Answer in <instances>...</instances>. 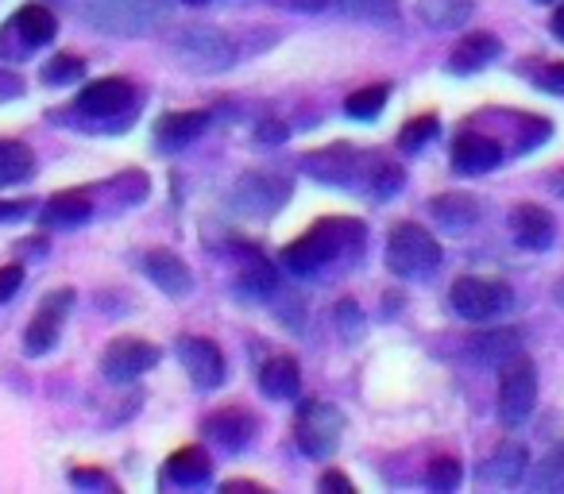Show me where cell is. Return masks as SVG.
<instances>
[{"mask_svg":"<svg viewBox=\"0 0 564 494\" xmlns=\"http://www.w3.org/2000/svg\"><path fill=\"white\" fill-rule=\"evenodd\" d=\"M70 309H74V290H70V286H58V290H51L47 298L40 301V309H35L32 325H28L24 352L28 355L55 352V344H58V337H63V325H66V317H70Z\"/></svg>","mask_w":564,"mask_h":494,"instance_id":"ba28073f","label":"cell"},{"mask_svg":"<svg viewBox=\"0 0 564 494\" xmlns=\"http://www.w3.org/2000/svg\"><path fill=\"white\" fill-rule=\"evenodd\" d=\"M360 163H364V155L352 143H333V147L310 151V155L302 158V171L314 182H322V186H348V182L360 178Z\"/></svg>","mask_w":564,"mask_h":494,"instance_id":"8fae6325","label":"cell"},{"mask_svg":"<svg viewBox=\"0 0 564 494\" xmlns=\"http://www.w3.org/2000/svg\"><path fill=\"white\" fill-rule=\"evenodd\" d=\"M437 132H441L437 117H417V120H410V124L399 132V147L402 151H417V147H425V143H430Z\"/></svg>","mask_w":564,"mask_h":494,"instance_id":"e575fe53","label":"cell"},{"mask_svg":"<svg viewBox=\"0 0 564 494\" xmlns=\"http://www.w3.org/2000/svg\"><path fill=\"white\" fill-rule=\"evenodd\" d=\"M522 352V332L518 329H491V332H479V337H468V363L484 371H495V367H507L514 355Z\"/></svg>","mask_w":564,"mask_h":494,"instance_id":"2e32d148","label":"cell"},{"mask_svg":"<svg viewBox=\"0 0 564 494\" xmlns=\"http://www.w3.org/2000/svg\"><path fill=\"white\" fill-rule=\"evenodd\" d=\"M174 352H178V363L186 367L189 383H194L197 391H217V386L225 383V355H220V348L213 344V340L178 337Z\"/></svg>","mask_w":564,"mask_h":494,"instance_id":"30bf717a","label":"cell"},{"mask_svg":"<svg viewBox=\"0 0 564 494\" xmlns=\"http://www.w3.org/2000/svg\"><path fill=\"white\" fill-rule=\"evenodd\" d=\"M464 479V468L456 455H437V460L430 463V471H425V486L430 491H456Z\"/></svg>","mask_w":564,"mask_h":494,"instance_id":"d6a6232c","label":"cell"},{"mask_svg":"<svg viewBox=\"0 0 564 494\" xmlns=\"http://www.w3.org/2000/svg\"><path fill=\"white\" fill-rule=\"evenodd\" d=\"M387 267L399 278H425L441 267V248L422 224L402 220L387 235Z\"/></svg>","mask_w":564,"mask_h":494,"instance_id":"3957f363","label":"cell"},{"mask_svg":"<svg viewBox=\"0 0 564 494\" xmlns=\"http://www.w3.org/2000/svg\"><path fill=\"white\" fill-rule=\"evenodd\" d=\"M82 78H86V63L74 55H58L43 66V81H47V86H70V81H82Z\"/></svg>","mask_w":564,"mask_h":494,"instance_id":"836d02e7","label":"cell"},{"mask_svg":"<svg viewBox=\"0 0 564 494\" xmlns=\"http://www.w3.org/2000/svg\"><path fill=\"white\" fill-rule=\"evenodd\" d=\"M159 363V348L148 344L143 337H120L105 348L101 355V375L109 383L124 386V383H135L143 371H151Z\"/></svg>","mask_w":564,"mask_h":494,"instance_id":"9c48e42d","label":"cell"},{"mask_svg":"<svg viewBox=\"0 0 564 494\" xmlns=\"http://www.w3.org/2000/svg\"><path fill=\"white\" fill-rule=\"evenodd\" d=\"M345 17L364 24H394L399 20V0H340Z\"/></svg>","mask_w":564,"mask_h":494,"instance_id":"f546056e","label":"cell"},{"mask_svg":"<svg viewBox=\"0 0 564 494\" xmlns=\"http://www.w3.org/2000/svg\"><path fill=\"white\" fill-rule=\"evenodd\" d=\"M279 9H291V12H322L329 0H274Z\"/></svg>","mask_w":564,"mask_h":494,"instance_id":"b9f144b4","label":"cell"},{"mask_svg":"<svg viewBox=\"0 0 564 494\" xmlns=\"http://www.w3.org/2000/svg\"><path fill=\"white\" fill-rule=\"evenodd\" d=\"M387 97H391L387 86H364V89H356V94H348L345 112L356 120H376L379 112L387 109Z\"/></svg>","mask_w":564,"mask_h":494,"instance_id":"4dcf8cb0","label":"cell"},{"mask_svg":"<svg viewBox=\"0 0 564 494\" xmlns=\"http://www.w3.org/2000/svg\"><path fill=\"white\" fill-rule=\"evenodd\" d=\"M337 329L345 332V340H352V344L364 337V314L356 301H340L337 306Z\"/></svg>","mask_w":564,"mask_h":494,"instance_id":"8d00e7d4","label":"cell"},{"mask_svg":"<svg viewBox=\"0 0 564 494\" xmlns=\"http://www.w3.org/2000/svg\"><path fill=\"white\" fill-rule=\"evenodd\" d=\"M74 483L78 486H101V483H109V479H105L101 471H74Z\"/></svg>","mask_w":564,"mask_h":494,"instance_id":"ee69618b","label":"cell"},{"mask_svg":"<svg viewBox=\"0 0 564 494\" xmlns=\"http://www.w3.org/2000/svg\"><path fill=\"white\" fill-rule=\"evenodd\" d=\"M209 471H213L209 452H205V448H197V444L178 448V452H174L171 460H166V475H171L178 486H202V483H209Z\"/></svg>","mask_w":564,"mask_h":494,"instance_id":"4316f807","label":"cell"},{"mask_svg":"<svg viewBox=\"0 0 564 494\" xmlns=\"http://www.w3.org/2000/svg\"><path fill=\"white\" fill-rule=\"evenodd\" d=\"M291 186L271 174H243L240 186H236V209L251 212V217H271L286 205Z\"/></svg>","mask_w":564,"mask_h":494,"instance_id":"4fadbf2b","label":"cell"},{"mask_svg":"<svg viewBox=\"0 0 564 494\" xmlns=\"http://www.w3.org/2000/svg\"><path fill=\"white\" fill-rule=\"evenodd\" d=\"M12 32H17V40L24 43L28 51L32 47H47L51 40L58 35V20L51 9H43V4H24V9L12 17Z\"/></svg>","mask_w":564,"mask_h":494,"instance_id":"603a6c76","label":"cell"},{"mask_svg":"<svg viewBox=\"0 0 564 494\" xmlns=\"http://www.w3.org/2000/svg\"><path fill=\"white\" fill-rule=\"evenodd\" d=\"M502 163V147L499 140L484 132H460L453 143V171L464 174V178H476V174H487Z\"/></svg>","mask_w":564,"mask_h":494,"instance_id":"5bb4252c","label":"cell"},{"mask_svg":"<svg viewBox=\"0 0 564 494\" xmlns=\"http://www.w3.org/2000/svg\"><path fill=\"white\" fill-rule=\"evenodd\" d=\"M186 4H205V0H186Z\"/></svg>","mask_w":564,"mask_h":494,"instance_id":"bcb514c9","label":"cell"},{"mask_svg":"<svg viewBox=\"0 0 564 494\" xmlns=\"http://www.w3.org/2000/svg\"><path fill=\"white\" fill-rule=\"evenodd\" d=\"M274 290H279V271L259 252H251V260L243 263V271H240V294H248V298H267V294H274Z\"/></svg>","mask_w":564,"mask_h":494,"instance_id":"83f0119b","label":"cell"},{"mask_svg":"<svg viewBox=\"0 0 564 494\" xmlns=\"http://www.w3.org/2000/svg\"><path fill=\"white\" fill-rule=\"evenodd\" d=\"M322 491L352 494V479H348L345 471H325V475H322Z\"/></svg>","mask_w":564,"mask_h":494,"instance_id":"60d3db41","label":"cell"},{"mask_svg":"<svg viewBox=\"0 0 564 494\" xmlns=\"http://www.w3.org/2000/svg\"><path fill=\"white\" fill-rule=\"evenodd\" d=\"M533 78L545 94H564V63H545Z\"/></svg>","mask_w":564,"mask_h":494,"instance_id":"74e56055","label":"cell"},{"mask_svg":"<svg viewBox=\"0 0 564 494\" xmlns=\"http://www.w3.org/2000/svg\"><path fill=\"white\" fill-rule=\"evenodd\" d=\"M28 212H35V201H28V197H20V201H0V224L24 220Z\"/></svg>","mask_w":564,"mask_h":494,"instance_id":"ab89813d","label":"cell"},{"mask_svg":"<svg viewBox=\"0 0 564 494\" xmlns=\"http://www.w3.org/2000/svg\"><path fill=\"white\" fill-rule=\"evenodd\" d=\"M345 432V414L329 402H302L299 417H294V440L306 455L314 460H329L340 444Z\"/></svg>","mask_w":564,"mask_h":494,"instance_id":"5b68a950","label":"cell"},{"mask_svg":"<svg viewBox=\"0 0 564 494\" xmlns=\"http://www.w3.org/2000/svg\"><path fill=\"white\" fill-rule=\"evenodd\" d=\"M302 386V371H299V360L294 355H271V360L259 367V391L274 402H286L294 398Z\"/></svg>","mask_w":564,"mask_h":494,"instance_id":"44dd1931","label":"cell"},{"mask_svg":"<svg viewBox=\"0 0 564 494\" xmlns=\"http://www.w3.org/2000/svg\"><path fill=\"white\" fill-rule=\"evenodd\" d=\"M174 55L182 58V66L194 70H228L236 63V43L217 28H186L174 35Z\"/></svg>","mask_w":564,"mask_h":494,"instance_id":"52a82bcc","label":"cell"},{"mask_svg":"<svg viewBox=\"0 0 564 494\" xmlns=\"http://www.w3.org/2000/svg\"><path fill=\"white\" fill-rule=\"evenodd\" d=\"M538 4H553V0H538Z\"/></svg>","mask_w":564,"mask_h":494,"instance_id":"7dc6e473","label":"cell"},{"mask_svg":"<svg viewBox=\"0 0 564 494\" xmlns=\"http://www.w3.org/2000/svg\"><path fill=\"white\" fill-rule=\"evenodd\" d=\"M448 301L453 309L471 325H487V321H499L502 314H510L514 306V290L499 278H479V275H464L453 283L448 290Z\"/></svg>","mask_w":564,"mask_h":494,"instance_id":"277c9868","label":"cell"},{"mask_svg":"<svg viewBox=\"0 0 564 494\" xmlns=\"http://www.w3.org/2000/svg\"><path fill=\"white\" fill-rule=\"evenodd\" d=\"M533 406H538V367L514 355L499 378V421L507 429H518L533 414Z\"/></svg>","mask_w":564,"mask_h":494,"instance_id":"8992f818","label":"cell"},{"mask_svg":"<svg viewBox=\"0 0 564 494\" xmlns=\"http://www.w3.org/2000/svg\"><path fill=\"white\" fill-rule=\"evenodd\" d=\"M89 217H94V201H89V194H82V189L55 194L47 201V209H43V220H47L51 228H78V224H86Z\"/></svg>","mask_w":564,"mask_h":494,"instance_id":"484cf974","label":"cell"},{"mask_svg":"<svg viewBox=\"0 0 564 494\" xmlns=\"http://www.w3.org/2000/svg\"><path fill=\"white\" fill-rule=\"evenodd\" d=\"M549 28H553V35H556V40L564 43V4H561V9L553 12V24H549Z\"/></svg>","mask_w":564,"mask_h":494,"instance_id":"f6af8a7d","label":"cell"},{"mask_svg":"<svg viewBox=\"0 0 564 494\" xmlns=\"http://www.w3.org/2000/svg\"><path fill=\"white\" fill-rule=\"evenodd\" d=\"M209 128V112H166L163 120L155 124V140L163 143V147L178 151L186 147V143H194L197 135Z\"/></svg>","mask_w":564,"mask_h":494,"instance_id":"cb8c5ba5","label":"cell"},{"mask_svg":"<svg viewBox=\"0 0 564 494\" xmlns=\"http://www.w3.org/2000/svg\"><path fill=\"white\" fill-rule=\"evenodd\" d=\"M82 17L105 35H151L171 20V0H82Z\"/></svg>","mask_w":564,"mask_h":494,"instance_id":"7a4b0ae2","label":"cell"},{"mask_svg":"<svg viewBox=\"0 0 564 494\" xmlns=\"http://www.w3.org/2000/svg\"><path fill=\"white\" fill-rule=\"evenodd\" d=\"M143 275H148L166 298H186V294L194 290L189 267L174 252H166V248H155V252L143 255Z\"/></svg>","mask_w":564,"mask_h":494,"instance_id":"ac0fdd59","label":"cell"},{"mask_svg":"<svg viewBox=\"0 0 564 494\" xmlns=\"http://www.w3.org/2000/svg\"><path fill=\"white\" fill-rule=\"evenodd\" d=\"M202 432L213 440V444H220L225 452H243V448L256 440V417L248 414V409H217V414L205 417Z\"/></svg>","mask_w":564,"mask_h":494,"instance_id":"9a60e30c","label":"cell"},{"mask_svg":"<svg viewBox=\"0 0 564 494\" xmlns=\"http://www.w3.org/2000/svg\"><path fill=\"white\" fill-rule=\"evenodd\" d=\"M352 243H364V228L356 220L325 217L306 235H299L291 248H282V267L291 275H317Z\"/></svg>","mask_w":564,"mask_h":494,"instance_id":"6da1fadb","label":"cell"},{"mask_svg":"<svg viewBox=\"0 0 564 494\" xmlns=\"http://www.w3.org/2000/svg\"><path fill=\"white\" fill-rule=\"evenodd\" d=\"M525 468H530V452H525V444H518V440H507V444L495 448L491 460L479 468V475H484V483L514 486L518 479L525 475Z\"/></svg>","mask_w":564,"mask_h":494,"instance_id":"7402d4cb","label":"cell"},{"mask_svg":"<svg viewBox=\"0 0 564 494\" xmlns=\"http://www.w3.org/2000/svg\"><path fill=\"white\" fill-rule=\"evenodd\" d=\"M20 283H24V267H17V263H12V267H0V306L17 298Z\"/></svg>","mask_w":564,"mask_h":494,"instance_id":"f35d334b","label":"cell"},{"mask_svg":"<svg viewBox=\"0 0 564 494\" xmlns=\"http://www.w3.org/2000/svg\"><path fill=\"white\" fill-rule=\"evenodd\" d=\"M530 483L538 491H553V494H564V440L530 471Z\"/></svg>","mask_w":564,"mask_h":494,"instance_id":"1f68e13d","label":"cell"},{"mask_svg":"<svg viewBox=\"0 0 564 494\" xmlns=\"http://www.w3.org/2000/svg\"><path fill=\"white\" fill-rule=\"evenodd\" d=\"M510 235L525 252H545L556 235L553 212L541 209V205H514L510 209Z\"/></svg>","mask_w":564,"mask_h":494,"instance_id":"e0dca14e","label":"cell"},{"mask_svg":"<svg viewBox=\"0 0 564 494\" xmlns=\"http://www.w3.org/2000/svg\"><path fill=\"white\" fill-rule=\"evenodd\" d=\"M35 158L24 143L17 140H0V186H12V182L32 178Z\"/></svg>","mask_w":564,"mask_h":494,"instance_id":"f1b7e54d","label":"cell"},{"mask_svg":"<svg viewBox=\"0 0 564 494\" xmlns=\"http://www.w3.org/2000/svg\"><path fill=\"white\" fill-rule=\"evenodd\" d=\"M430 212L445 232H468V228L479 224L484 205H479L471 194H441L430 201Z\"/></svg>","mask_w":564,"mask_h":494,"instance_id":"ffe728a7","label":"cell"},{"mask_svg":"<svg viewBox=\"0 0 564 494\" xmlns=\"http://www.w3.org/2000/svg\"><path fill=\"white\" fill-rule=\"evenodd\" d=\"M402 186V166L399 163H379L376 174H371V194L383 201V197H394Z\"/></svg>","mask_w":564,"mask_h":494,"instance_id":"d590c367","label":"cell"},{"mask_svg":"<svg viewBox=\"0 0 564 494\" xmlns=\"http://www.w3.org/2000/svg\"><path fill=\"white\" fill-rule=\"evenodd\" d=\"M132 101H135L132 81L101 78L78 94V112L82 117H94V120H112V117H124V112L132 109Z\"/></svg>","mask_w":564,"mask_h":494,"instance_id":"7c38bea8","label":"cell"},{"mask_svg":"<svg viewBox=\"0 0 564 494\" xmlns=\"http://www.w3.org/2000/svg\"><path fill=\"white\" fill-rule=\"evenodd\" d=\"M471 12H476V0H417V20L433 32L464 28Z\"/></svg>","mask_w":564,"mask_h":494,"instance_id":"d4e9b609","label":"cell"},{"mask_svg":"<svg viewBox=\"0 0 564 494\" xmlns=\"http://www.w3.org/2000/svg\"><path fill=\"white\" fill-rule=\"evenodd\" d=\"M20 89H24V81L12 78V74H0V101H9V97H20Z\"/></svg>","mask_w":564,"mask_h":494,"instance_id":"7bdbcfd3","label":"cell"},{"mask_svg":"<svg viewBox=\"0 0 564 494\" xmlns=\"http://www.w3.org/2000/svg\"><path fill=\"white\" fill-rule=\"evenodd\" d=\"M499 51H502V43L495 40L491 32H468L453 47V55H448V70L476 74V70H484V66H491L495 58H499Z\"/></svg>","mask_w":564,"mask_h":494,"instance_id":"d6986e66","label":"cell"}]
</instances>
